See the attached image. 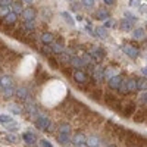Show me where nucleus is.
Returning a JSON list of instances; mask_svg holds the SVG:
<instances>
[{
  "label": "nucleus",
  "instance_id": "nucleus-8",
  "mask_svg": "<svg viewBox=\"0 0 147 147\" xmlns=\"http://www.w3.org/2000/svg\"><path fill=\"white\" fill-rule=\"evenodd\" d=\"M21 16H22V19H24V21L34 19V16H35V10H34L32 7H27V9H24V10H22Z\"/></svg>",
  "mask_w": 147,
  "mask_h": 147
},
{
  "label": "nucleus",
  "instance_id": "nucleus-11",
  "mask_svg": "<svg viewBox=\"0 0 147 147\" xmlns=\"http://www.w3.org/2000/svg\"><path fill=\"white\" fill-rule=\"evenodd\" d=\"M12 10L15 12V13H22L24 10V2H21V0H15L13 3H12Z\"/></svg>",
  "mask_w": 147,
  "mask_h": 147
},
{
  "label": "nucleus",
  "instance_id": "nucleus-42",
  "mask_svg": "<svg viewBox=\"0 0 147 147\" xmlns=\"http://www.w3.org/2000/svg\"><path fill=\"white\" fill-rule=\"evenodd\" d=\"M140 12L141 13H147V5H140Z\"/></svg>",
  "mask_w": 147,
  "mask_h": 147
},
{
  "label": "nucleus",
  "instance_id": "nucleus-46",
  "mask_svg": "<svg viewBox=\"0 0 147 147\" xmlns=\"http://www.w3.org/2000/svg\"><path fill=\"white\" fill-rule=\"evenodd\" d=\"M21 2H24V3H32V0H21Z\"/></svg>",
  "mask_w": 147,
  "mask_h": 147
},
{
  "label": "nucleus",
  "instance_id": "nucleus-32",
  "mask_svg": "<svg viewBox=\"0 0 147 147\" xmlns=\"http://www.w3.org/2000/svg\"><path fill=\"white\" fill-rule=\"evenodd\" d=\"M3 94H5V97H12L13 96L16 91H15V88H13V85H12V87H6V88H3Z\"/></svg>",
  "mask_w": 147,
  "mask_h": 147
},
{
  "label": "nucleus",
  "instance_id": "nucleus-23",
  "mask_svg": "<svg viewBox=\"0 0 147 147\" xmlns=\"http://www.w3.org/2000/svg\"><path fill=\"white\" fill-rule=\"evenodd\" d=\"M132 24H134V22H132L131 19H128V18H127V19H122V21H121V30H124V31L131 30V28H132Z\"/></svg>",
  "mask_w": 147,
  "mask_h": 147
},
{
  "label": "nucleus",
  "instance_id": "nucleus-41",
  "mask_svg": "<svg viewBox=\"0 0 147 147\" xmlns=\"http://www.w3.org/2000/svg\"><path fill=\"white\" fill-rule=\"evenodd\" d=\"M40 144H41V147H53V146H52L50 143H49L47 140H41V143H40Z\"/></svg>",
  "mask_w": 147,
  "mask_h": 147
},
{
  "label": "nucleus",
  "instance_id": "nucleus-20",
  "mask_svg": "<svg viewBox=\"0 0 147 147\" xmlns=\"http://www.w3.org/2000/svg\"><path fill=\"white\" fill-rule=\"evenodd\" d=\"M0 85H2V88H6V87H12V78L10 77H7V75H5V77H2L0 78Z\"/></svg>",
  "mask_w": 147,
  "mask_h": 147
},
{
  "label": "nucleus",
  "instance_id": "nucleus-37",
  "mask_svg": "<svg viewBox=\"0 0 147 147\" xmlns=\"http://www.w3.org/2000/svg\"><path fill=\"white\" fill-rule=\"evenodd\" d=\"M82 5L85 6V7H93V5H94V0H82Z\"/></svg>",
  "mask_w": 147,
  "mask_h": 147
},
{
  "label": "nucleus",
  "instance_id": "nucleus-17",
  "mask_svg": "<svg viewBox=\"0 0 147 147\" xmlns=\"http://www.w3.org/2000/svg\"><path fill=\"white\" fill-rule=\"evenodd\" d=\"M41 41H43L44 44H50V43L55 41V37H53L52 32H43V35H41Z\"/></svg>",
  "mask_w": 147,
  "mask_h": 147
},
{
  "label": "nucleus",
  "instance_id": "nucleus-50",
  "mask_svg": "<svg viewBox=\"0 0 147 147\" xmlns=\"http://www.w3.org/2000/svg\"><path fill=\"white\" fill-rule=\"evenodd\" d=\"M0 87H2V85H0Z\"/></svg>",
  "mask_w": 147,
  "mask_h": 147
},
{
  "label": "nucleus",
  "instance_id": "nucleus-36",
  "mask_svg": "<svg viewBox=\"0 0 147 147\" xmlns=\"http://www.w3.org/2000/svg\"><path fill=\"white\" fill-rule=\"evenodd\" d=\"M105 27H106V28H112V27H116V24L113 22V19H106Z\"/></svg>",
  "mask_w": 147,
  "mask_h": 147
},
{
  "label": "nucleus",
  "instance_id": "nucleus-2",
  "mask_svg": "<svg viewBox=\"0 0 147 147\" xmlns=\"http://www.w3.org/2000/svg\"><path fill=\"white\" fill-rule=\"evenodd\" d=\"M136 109H137V106H136L134 102H122L119 112L122 113L124 118H129V116H132L134 113H136Z\"/></svg>",
  "mask_w": 147,
  "mask_h": 147
},
{
  "label": "nucleus",
  "instance_id": "nucleus-47",
  "mask_svg": "<svg viewBox=\"0 0 147 147\" xmlns=\"http://www.w3.org/2000/svg\"><path fill=\"white\" fill-rule=\"evenodd\" d=\"M109 147H116V146H109Z\"/></svg>",
  "mask_w": 147,
  "mask_h": 147
},
{
  "label": "nucleus",
  "instance_id": "nucleus-31",
  "mask_svg": "<svg viewBox=\"0 0 147 147\" xmlns=\"http://www.w3.org/2000/svg\"><path fill=\"white\" fill-rule=\"evenodd\" d=\"M87 144H88V147H94V146H99V138L97 137H88L87 138Z\"/></svg>",
  "mask_w": 147,
  "mask_h": 147
},
{
  "label": "nucleus",
  "instance_id": "nucleus-30",
  "mask_svg": "<svg viewBox=\"0 0 147 147\" xmlns=\"http://www.w3.org/2000/svg\"><path fill=\"white\" fill-rule=\"evenodd\" d=\"M119 93L121 94H127V93H129L128 91V85H127V80H122V82H121V85H119Z\"/></svg>",
  "mask_w": 147,
  "mask_h": 147
},
{
  "label": "nucleus",
  "instance_id": "nucleus-5",
  "mask_svg": "<svg viewBox=\"0 0 147 147\" xmlns=\"http://www.w3.org/2000/svg\"><path fill=\"white\" fill-rule=\"evenodd\" d=\"M69 63H71L74 68H84V66H85L82 56H75V55L71 56V62H69Z\"/></svg>",
  "mask_w": 147,
  "mask_h": 147
},
{
  "label": "nucleus",
  "instance_id": "nucleus-1",
  "mask_svg": "<svg viewBox=\"0 0 147 147\" xmlns=\"http://www.w3.org/2000/svg\"><path fill=\"white\" fill-rule=\"evenodd\" d=\"M63 96H65V87L60 82L52 81L43 90V103L46 106H55L63 99Z\"/></svg>",
  "mask_w": 147,
  "mask_h": 147
},
{
  "label": "nucleus",
  "instance_id": "nucleus-48",
  "mask_svg": "<svg viewBox=\"0 0 147 147\" xmlns=\"http://www.w3.org/2000/svg\"><path fill=\"white\" fill-rule=\"evenodd\" d=\"M69 2H74V0H69Z\"/></svg>",
  "mask_w": 147,
  "mask_h": 147
},
{
  "label": "nucleus",
  "instance_id": "nucleus-21",
  "mask_svg": "<svg viewBox=\"0 0 147 147\" xmlns=\"http://www.w3.org/2000/svg\"><path fill=\"white\" fill-rule=\"evenodd\" d=\"M94 30H96V37H99V38H106V37H107L106 27H97Z\"/></svg>",
  "mask_w": 147,
  "mask_h": 147
},
{
  "label": "nucleus",
  "instance_id": "nucleus-12",
  "mask_svg": "<svg viewBox=\"0 0 147 147\" xmlns=\"http://www.w3.org/2000/svg\"><path fill=\"white\" fill-rule=\"evenodd\" d=\"M94 16H96L97 19H100V21H106V19H109V12L105 10V9H97V12L94 13Z\"/></svg>",
  "mask_w": 147,
  "mask_h": 147
},
{
  "label": "nucleus",
  "instance_id": "nucleus-6",
  "mask_svg": "<svg viewBox=\"0 0 147 147\" xmlns=\"http://www.w3.org/2000/svg\"><path fill=\"white\" fill-rule=\"evenodd\" d=\"M74 80H75L77 82H80V84H84V82H87V74H85L84 71H75L74 72Z\"/></svg>",
  "mask_w": 147,
  "mask_h": 147
},
{
  "label": "nucleus",
  "instance_id": "nucleus-7",
  "mask_svg": "<svg viewBox=\"0 0 147 147\" xmlns=\"http://www.w3.org/2000/svg\"><path fill=\"white\" fill-rule=\"evenodd\" d=\"M122 50H124L128 56H131V57H137L138 56V50L136 47H132L131 44H124L122 46Z\"/></svg>",
  "mask_w": 147,
  "mask_h": 147
},
{
  "label": "nucleus",
  "instance_id": "nucleus-4",
  "mask_svg": "<svg viewBox=\"0 0 147 147\" xmlns=\"http://www.w3.org/2000/svg\"><path fill=\"white\" fill-rule=\"evenodd\" d=\"M122 80H124V77L121 75V74H118V75H115V77H112L109 80V88L110 90H118L119 88V85H121V82H122Z\"/></svg>",
  "mask_w": 147,
  "mask_h": 147
},
{
  "label": "nucleus",
  "instance_id": "nucleus-27",
  "mask_svg": "<svg viewBox=\"0 0 147 147\" xmlns=\"http://www.w3.org/2000/svg\"><path fill=\"white\" fill-rule=\"evenodd\" d=\"M24 28H25L27 31H32V30L35 28V22H34V19L24 21Z\"/></svg>",
  "mask_w": 147,
  "mask_h": 147
},
{
  "label": "nucleus",
  "instance_id": "nucleus-19",
  "mask_svg": "<svg viewBox=\"0 0 147 147\" xmlns=\"http://www.w3.org/2000/svg\"><path fill=\"white\" fill-rule=\"evenodd\" d=\"M144 35H146L144 28H136V30H134V32H132V37H134L136 40H143Z\"/></svg>",
  "mask_w": 147,
  "mask_h": 147
},
{
  "label": "nucleus",
  "instance_id": "nucleus-39",
  "mask_svg": "<svg viewBox=\"0 0 147 147\" xmlns=\"http://www.w3.org/2000/svg\"><path fill=\"white\" fill-rule=\"evenodd\" d=\"M100 94H102V93H100L99 90H97V91H94V93H91L90 96L93 97V99H96V100H99V99H100Z\"/></svg>",
  "mask_w": 147,
  "mask_h": 147
},
{
  "label": "nucleus",
  "instance_id": "nucleus-13",
  "mask_svg": "<svg viewBox=\"0 0 147 147\" xmlns=\"http://www.w3.org/2000/svg\"><path fill=\"white\" fill-rule=\"evenodd\" d=\"M72 143L75 144V146H78V144H84V143H87V138H85V136L84 134H75L74 136V138H72Z\"/></svg>",
  "mask_w": 147,
  "mask_h": 147
},
{
  "label": "nucleus",
  "instance_id": "nucleus-35",
  "mask_svg": "<svg viewBox=\"0 0 147 147\" xmlns=\"http://www.w3.org/2000/svg\"><path fill=\"white\" fill-rule=\"evenodd\" d=\"M12 121V118L9 115H0V124H9Z\"/></svg>",
  "mask_w": 147,
  "mask_h": 147
},
{
  "label": "nucleus",
  "instance_id": "nucleus-15",
  "mask_svg": "<svg viewBox=\"0 0 147 147\" xmlns=\"http://www.w3.org/2000/svg\"><path fill=\"white\" fill-rule=\"evenodd\" d=\"M91 57L93 59H96V60H100V59H103V56H105V52L102 50V49H93V50H91Z\"/></svg>",
  "mask_w": 147,
  "mask_h": 147
},
{
  "label": "nucleus",
  "instance_id": "nucleus-18",
  "mask_svg": "<svg viewBox=\"0 0 147 147\" xmlns=\"http://www.w3.org/2000/svg\"><path fill=\"white\" fill-rule=\"evenodd\" d=\"M3 19H5V22H6V24H15V22L18 21V13H15V12L12 10L10 13H9V15H6Z\"/></svg>",
  "mask_w": 147,
  "mask_h": 147
},
{
  "label": "nucleus",
  "instance_id": "nucleus-9",
  "mask_svg": "<svg viewBox=\"0 0 147 147\" xmlns=\"http://www.w3.org/2000/svg\"><path fill=\"white\" fill-rule=\"evenodd\" d=\"M93 78H94L96 81H102V80L105 78V71H103V68L96 66L94 71H93Z\"/></svg>",
  "mask_w": 147,
  "mask_h": 147
},
{
  "label": "nucleus",
  "instance_id": "nucleus-43",
  "mask_svg": "<svg viewBox=\"0 0 147 147\" xmlns=\"http://www.w3.org/2000/svg\"><path fill=\"white\" fill-rule=\"evenodd\" d=\"M7 140L12 141V143H16V137H15V136H12V134H10V136H7Z\"/></svg>",
  "mask_w": 147,
  "mask_h": 147
},
{
  "label": "nucleus",
  "instance_id": "nucleus-14",
  "mask_svg": "<svg viewBox=\"0 0 147 147\" xmlns=\"http://www.w3.org/2000/svg\"><path fill=\"white\" fill-rule=\"evenodd\" d=\"M50 47H52V50H53V53H57V55H60V53H63L65 52V47H63V44H60V43H50Z\"/></svg>",
  "mask_w": 147,
  "mask_h": 147
},
{
  "label": "nucleus",
  "instance_id": "nucleus-3",
  "mask_svg": "<svg viewBox=\"0 0 147 147\" xmlns=\"http://www.w3.org/2000/svg\"><path fill=\"white\" fill-rule=\"evenodd\" d=\"M35 125L38 128H41V129H52V122L49 121V118L44 116V115H40L35 119Z\"/></svg>",
  "mask_w": 147,
  "mask_h": 147
},
{
  "label": "nucleus",
  "instance_id": "nucleus-28",
  "mask_svg": "<svg viewBox=\"0 0 147 147\" xmlns=\"http://www.w3.org/2000/svg\"><path fill=\"white\" fill-rule=\"evenodd\" d=\"M22 138L24 140H25L27 143H30V144H32V143H35V136H34V134H31V132H25V134H24V136H22Z\"/></svg>",
  "mask_w": 147,
  "mask_h": 147
},
{
  "label": "nucleus",
  "instance_id": "nucleus-29",
  "mask_svg": "<svg viewBox=\"0 0 147 147\" xmlns=\"http://www.w3.org/2000/svg\"><path fill=\"white\" fill-rule=\"evenodd\" d=\"M62 18L69 24V25L71 27H74V25H75V22H74V18L71 16V13H68V12H62Z\"/></svg>",
  "mask_w": 147,
  "mask_h": 147
},
{
  "label": "nucleus",
  "instance_id": "nucleus-22",
  "mask_svg": "<svg viewBox=\"0 0 147 147\" xmlns=\"http://www.w3.org/2000/svg\"><path fill=\"white\" fill-rule=\"evenodd\" d=\"M137 90L138 91H146L147 90V78H138L137 80Z\"/></svg>",
  "mask_w": 147,
  "mask_h": 147
},
{
  "label": "nucleus",
  "instance_id": "nucleus-25",
  "mask_svg": "<svg viewBox=\"0 0 147 147\" xmlns=\"http://www.w3.org/2000/svg\"><path fill=\"white\" fill-rule=\"evenodd\" d=\"M115 75H118V74H116V69H115V68H112V66L107 68V69L105 71V78H106V80H110V78L115 77Z\"/></svg>",
  "mask_w": 147,
  "mask_h": 147
},
{
  "label": "nucleus",
  "instance_id": "nucleus-26",
  "mask_svg": "<svg viewBox=\"0 0 147 147\" xmlns=\"http://www.w3.org/2000/svg\"><path fill=\"white\" fill-rule=\"evenodd\" d=\"M12 12V6H3V5H0V16L5 18L6 15H9Z\"/></svg>",
  "mask_w": 147,
  "mask_h": 147
},
{
  "label": "nucleus",
  "instance_id": "nucleus-40",
  "mask_svg": "<svg viewBox=\"0 0 147 147\" xmlns=\"http://www.w3.org/2000/svg\"><path fill=\"white\" fill-rule=\"evenodd\" d=\"M12 0H0V5H3V6H12Z\"/></svg>",
  "mask_w": 147,
  "mask_h": 147
},
{
  "label": "nucleus",
  "instance_id": "nucleus-16",
  "mask_svg": "<svg viewBox=\"0 0 147 147\" xmlns=\"http://www.w3.org/2000/svg\"><path fill=\"white\" fill-rule=\"evenodd\" d=\"M127 85H128V91L129 93L137 91V80L136 78H128L127 80Z\"/></svg>",
  "mask_w": 147,
  "mask_h": 147
},
{
  "label": "nucleus",
  "instance_id": "nucleus-24",
  "mask_svg": "<svg viewBox=\"0 0 147 147\" xmlns=\"http://www.w3.org/2000/svg\"><path fill=\"white\" fill-rule=\"evenodd\" d=\"M57 140H59V143H62L63 146H68V144H69V140H71V137H69V134H60V132H59Z\"/></svg>",
  "mask_w": 147,
  "mask_h": 147
},
{
  "label": "nucleus",
  "instance_id": "nucleus-44",
  "mask_svg": "<svg viewBox=\"0 0 147 147\" xmlns=\"http://www.w3.org/2000/svg\"><path fill=\"white\" fill-rule=\"evenodd\" d=\"M103 2H105L106 5H113V3H115V0H103Z\"/></svg>",
  "mask_w": 147,
  "mask_h": 147
},
{
  "label": "nucleus",
  "instance_id": "nucleus-34",
  "mask_svg": "<svg viewBox=\"0 0 147 147\" xmlns=\"http://www.w3.org/2000/svg\"><path fill=\"white\" fill-rule=\"evenodd\" d=\"M138 102H140L143 106H147V91H143V93L138 96Z\"/></svg>",
  "mask_w": 147,
  "mask_h": 147
},
{
  "label": "nucleus",
  "instance_id": "nucleus-33",
  "mask_svg": "<svg viewBox=\"0 0 147 147\" xmlns=\"http://www.w3.org/2000/svg\"><path fill=\"white\" fill-rule=\"evenodd\" d=\"M59 132L60 134H71V127L68 124H62L59 127Z\"/></svg>",
  "mask_w": 147,
  "mask_h": 147
},
{
  "label": "nucleus",
  "instance_id": "nucleus-38",
  "mask_svg": "<svg viewBox=\"0 0 147 147\" xmlns=\"http://www.w3.org/2000/svg\"><path fill=\"white\" fill-rule=\"evenodd\" d=\"M140 0H129V6L131 7H140Z\"/></svg>",
  "mask_w": 147,
  "mask_h": 147
},
{
  "label": "nucleus",
  "instance_id": "nucleus-45",
  "mask_svg": "<svg viewBox=\"0 0 147 147\" xmlns=\"http://www.w3.org/2000/svg\"><path fill=\"white\" fill-rule=\"evenodd\" d=\"M141 74H143V75H146V77H147V66L141 69Z\"/></svg>",
  "mask_w": 147,
  "mask_h": 147
},
{
  "label": "nucleus",
  "instance_id": "nucleus-49",
  "mask_svg": "<svg viewBox=\"0 0 147 147\" xmlns=\"http://www.w3.org/2000/svg\"><path fill=\"white\" fill-rule=\"evenodd\" d=\"M94 147H99V146H94Z\"/></svg>",
  "mask_w": 147,
  "mask_h": 147
},
{
  "label": "nucleus",
  "instance_id": "nucleus-10",
  "mask_svg": "<svg viewBox=\"0 0 147 147\" xmlns=\"http://www.w3.org/2000/svg\"><path fill=\"white\" fill-rule=\"evenodd\" d=\"M15 94H16V97H18L19 100H27V99H28V96H30V93H28V90H27L25 87L18 88Z\"/></svg>",
  "mask_w": 147,
  "mask_h": 147
}]
</instances>
